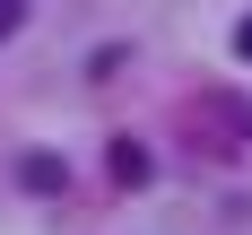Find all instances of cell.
<instances>
[{
	"label": "cell",
	"mask_w": 252,
	"mask_h": 235,
	"mask_svg": "<svg viewBox=\"0 0 252 235\" xmlns=\"http://www.w3.org/2000/svg\"><path fill=\"white\" fill-rule=\"evenodd\" d=\"M113 183H148V157H139V139H113Z\"/></svg>",
	"instance_id": "obj_1"
},
{
	"label": "cell",
	"mask_w": 252,
	"mask_h": 235,
	"mask_svg": "<svg viewBox=\"0 0 252 235\" xmlns=\"http://www.w3.org/2000/svg\"><path fill=\"white\" fill-rule=\"evenodd\" d=\"M235 52H244V61H252V18H244V26H235Z\"/></svg>",
	"instance_id": "obj_2"
}]
</instances>
